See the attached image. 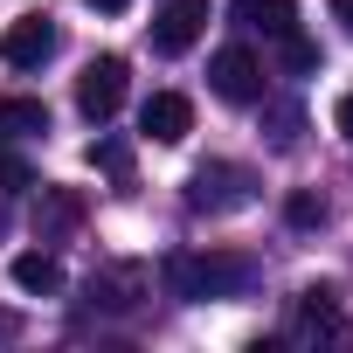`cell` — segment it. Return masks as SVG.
I'll return each mask as SVG.
<instances>
[{"label":"cell","mask_w":353,"mask_h":353,"mask_svg":"<svg viewBox=\"0 0 353 353\" xmlns=\"http://www.w3.org/2000/svg\"><path fill=\"white\" fill-rule=\"evenodd\" d=\"M208 90H215L222 104H256V97H263V63H256L243 42H229V49L208 56Z\"/></svg>","instance_id":"3"},{"label":"cell","mask_w":353,"mask_h":353,"mask_svg":"<svg viewBox=\"0 0 353 353\" xmlns=\"http://www.w3.org/2000/svg\"><path fill=\"white\" fill-rule=\"evenodd\" d=\"M0 236H8V201H0Z\"/></svg>","instance_id":"23"},{"label":"cell","mask_w":353,"mask_h":353,"mask_svg":"<svg viewBox=\"0 0 353 353\" xmlns=\"http://www.w3.org/2000/svg\"><path fill=\"white\" fill-rule=\"evenodd\" d=\"M332 125H339V139H346V145H353V90H346V97H339V111H332Z\"/></svg>","instance_id":"19"},{"label":"cell","mask_w":353,"mask_h":353,"mask_svg":"<svg viewBox=\"0 0 353 353\" xmlns=\"http://www.w3.org/2000/svg\"><path fill=\"white\" fill-rule=\"evenodd\" d=\"M284 222H291V229H319V222H325V201H319V194H291V201H284Z\"/></svg>","instance_id":"18"},{"label":"cell","mask_w":353,"mask_h":353,"mask_svg":"<svg viewBox=\"0 0 353 353\" xmlns=\"http://www.w3.org/2000/svg\"><path fill=\"white\" fill-rule=\"evenodd\" d=\"M256 104H263V125H270V145H277V152H291V145H298V125H305V111H298L291 97H277V104H270V90H263Z\"/></svg>","instance_id":"14"},{"label":"cell","mask_w":353,"mask_h":353,"mask_svg":"<svg viewBox=\"0 0 353 353\" xmlns=\"http://www.w3.org/2000/svg\"><path fill=\"white\" fill-rule=\"evenodd\" d=\"M256 263L250 256H229V250H173L166 263H159V284H166V298H181V305H215V298H250L256 291Z\"/></svg>","instance_id":"1"},{"label":"cell","mask_w":353,"mask_h":353,"mask_svg":"<svg viewBox=\"0 0 353 353\" xmlns=\"http://www.w3.org/2000/svg\"><path fill=\"white\" fill-rule=\"evenodd\" d=\"M229 14H236L243 28H263V35L277 42L284 28H298V0H229Z\"/></svg>","instance_id":"11"},{"label":"cell","mask_w":353,"mask_h":353,"mask_svg":"<svg viewBox=\"0 0 353 353\" xmlns=\"http://www.w3.org/2000/svg\"><path fill=\"white\" fill-rule=\"evenodd\" d=\"M298 332H305V339H346V319H339V305H332L325 284H312V291L298 298Z\"/></svg>","instance_id":"10"},{"label":"cell","mask_w":353,"mask_h":353,"mask_svg":"<svg viewBox=\"0 0 353 353\" xmlns=\"http://www.w3.org/2000/svg\"><path fill=\"white\" fill-rule=\"evenodd\" d=\"M125 83H132V70H125V56H97L83 77H77V111L83 118H118V104H125Z\"/></svg>","instance_id":"4"},{"label":"cell","mask_w":353,"mask_h":353,"mask_svg":"<svg viewBox=\"0 0 353 353\" xmlns=\"http://www.w3.org/2000/svg\"><path fill=\"white\" fill-rule=\"evenodd\" d=\"M250 201H256V173L236 166V159H208V166L188 173V208L194 215H236Z\"/></svg>","instance_id":"2"},{"label":"cell","mask_w":353,"mask_h":353,"mask_svg":"<svg viewBox=\"0 0 353 353\" xmlns=\"http://www.w3.org/2000/svg\"><path fill=\"white\" fill-rule=\"evenodd\" d=\"M77 222H83V194H77V188H42V201H35V236H42V243H63Z\"/></svg>","instance_id":"9"},{"label":"cell","mask_w":353,"mask_h":353,"mask_svg":"<svg viewBox=\"0 0 353 353\" xmlns=\"http://www.w3.org/2000/svg\"><path fill=\"white\" fill-rule=\"evenodd\" d=\"M35 132H49L42 97H0V139H35Z\"/></svg>","instance_id":"13"},{"label":"cell","mask_w":353,"mask_h":353,"mask_svg":"<svg viewBox=\"0 0 353 353\" xmlns=\"http://www.w3.org/2000/svg\"><path fill=\"white\" fill-rule=\"evenodd\" d=\"M139 132H145V139H159V145H181V139L194 132V104H188L181 90H152V97H145V111H139Z\"/></svg>","instance_id":"7"},{"label":"cell","mask_w":353,"mask_h":353,"mask_svg":"<svg viewBox=\"0 0 353 353\" xmlns=\"http://www.w3.org/2000/svg\"><path fill=\"white\" fill-rule=\"evenodd\" d=\"M90 166H104L111 181H132V145H125V139H97V145H90Z\"/></svg>","instance_id":"16"},{"label":"cell","mask_w":353,"mask_h":353,"mask_svg":"<svg viewBox=\"0 0 353 353\" xmlns=\"http://www.w3.org/2000/svg\"><path fill=\"white\" fill-rule=\"evenodd\" d=\"M83 298H90L97 312H132V305L145 298V277H139L132 263H111V270H90V284H83Z\"/></svg>","instance_id":"8"},{"label":"cell","mask_w":353,"mask_h":353,"mask_svg":"<svg viewBox=\"0 0 353 353\" xmlns=\"http://www.w3.org/2000/svg\"><path fill=\"white\" fill-rule=\"evenodd\" d=\"M56 21L49 14H21V21H8V28H0V63H8V70H42L49 56H56Z\"/></svg>","instance_id":"5"},{"label":"cell","mask_w":353,"mask_h":353,"mask_svg":"<svg viewBox=\"0 0 353 353\" xmlns=\"http://www.w3.org/2000/svg\"><path fill=\"white\" fill-rule=\"evenodd\" d=\"M208 28V0H166V8L152 14V49L159 56H188Z\"/></svg>","instance_id":"6"},{"label":"cell","mask_w":353,"mask_h":353,"mask_svg":"<svg viewBox=\"0 0 353 353\" xmlns=\"http://www.w3.org/2000/svg\"><path fill=\"white\" fill-rule=\"evenodd\" d=\"M332 21H339V28L353 35V0H332Z\"/></svg>","instance_id":"20"},{"label":"cell","mask_w":353,"mask_h":353,"mask_svg":"<svg viewBox=\"0 0 353 353\" xmlns=\"http://www.w3.org/2000/svg\"><path fill=\"white\" fill-rule=\"evenodd\" d=\"M8 332H14V319H8V312H0V339H8Z\"/></svg>","instance_id":"22"},{"label":"cell","mask_w":353,"mask_h":353,"mask_svg":"<svg viewBox=\"0 0 353 353\" xmlns=\"http://www.w3.org/2000/svg\"><path fill=\"white\" fill-rule=\"evenodd\" d=\"M35 188V166L14 152V139H0V194H28Z\"/></svg>","instance_id":"15"},{"label":"cell","mask_w":353,"mask_h":353,"mask_svg":"<svg viewBox=\"0 0 353 353\" xmlns=\"http://www.w3.org/2000/svg\"><path fill=\"white\" fill-rule=\"evenodd\" d=\"M277 49H284V70H298V77H305V70H319V42H305L298 28H284V35H277Z\"/></svg>","instance_id":"17"},{"label":"cell","mask_w":353,"mask_h":353,"mask_svg":"<svg viewBox=\"0 0 353 353\" xmlns=\"http://www.w3.org/2000/svg\"><path fill=\"white\" fill-rule=\"evenodd\" d=\"M8 277H14L21 291H42V298H49V291H63V263H56L49 250H21V256L8 263Z\"/></svg>","instance_id":"12"},{"label":"cell","mask_w":353,"mask_h":353,"mask_svg":"<svg viewBox=\"0 0 353 353\" xmlns=\"http://www.w3.org/2000/svg\"><path fill=\"white\" fill-rule=\"evenodd\" d=\"M90 8H97V14H125V8H132V0H90Z\"/></svg>","instance_id":"21"}]
</instances>
